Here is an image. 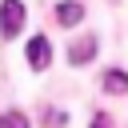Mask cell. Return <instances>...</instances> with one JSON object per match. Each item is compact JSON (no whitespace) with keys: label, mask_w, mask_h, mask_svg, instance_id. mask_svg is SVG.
<instances>
[{"label":"cell","mask_w":128,"mask_h":128,"mask_svg":"<svg viewBox=\"0 0 128 128\" xmlns=\"http://www.w3.org/2000/svg\"><path fill=\"white\" fill-rule=\"evenodd\" d=\"M104 88L108 92H128V72H120V68L104 72Z\"/></svg>","instance_id":"5"},{"label":"cell","mask_w":128,"mask_h":128,"mask_svg":"<svg viewBox=\"0 0 128 128\" xmlns=\"http://www.w3.org/2000/svg\"><path fill=\"white\" fill-rule=\"evenodd\" d=\"M92 52H96V36H84V40H76V44H72V52H68V56H72V64H88V56H92Z\"/></svg>","instance_id":"4"},{"label":"cell","mask_w":128,"mask_h":128,"mask_svg":"<svg viewBox=\"0 0 128 128\" xmlns=\"http://www.w3.org/2000/svg\"><path fill=\"white\" fill-rule=\"evenodd\" d=\"M24 56H28V64H32L36 72H44L48 60H52V44H48V36H32L28 48H24Z\"/></svg>","instance_id":"2"},{"label":"cell","mask_w":128,"mask_h":128,"mask_svg":"<svg viewBox=\"0 0 128 128\" xmlns=\"http://www.w3.org/2000/svg\"><path fill=\"white\" fill-rule=\"evenodd\" d=\"M56 20H60L64 28H72V24H80V20H84V8H80L76 0H64V4L56 8Z\"/></svg>","instance_id":"3"},{"label":"cell","mask_w":128,"mask_h":128,"mask_svg":"<svg viewBox=\"0 0 128 128\" xmlns=\"http://www.w3.org/2000/svg\"><path fill=\"white\" fill-rule=\"evenodd\" d=\"M0 128H28V120L20 112H8V116H0Z\"/></svg>","instance_id":"6"},{"label":"cell","mask_w":128,"mask_h":128,"mask_svg":"<svg viewBox=\"0 0 128 128\" xmlns=\"http://www.w3.org/2000/svg\"><path fill=\"white\" fill-rule=\"evenodd\" d=\"M92 128H108V120H104V116H96V120H92Z\"/></svg>","instance_id":"7"},{"label":"cell","mask_w":128,"mask_h":128,"mask_svg":"<svg viewBox=\"0 0 128 128\" xmlns=\"http://www.w3.org/2000/svg\"><path fill=\"white\" fill-rule=\"evenodd\" d=\"M20 24H24V4L20 0H4L0 4V32L4 36H16Z\"/></svg>","instance_id":"1"}]
</instances>
